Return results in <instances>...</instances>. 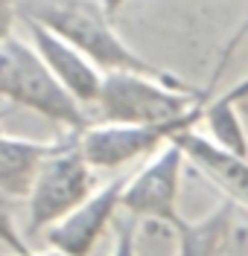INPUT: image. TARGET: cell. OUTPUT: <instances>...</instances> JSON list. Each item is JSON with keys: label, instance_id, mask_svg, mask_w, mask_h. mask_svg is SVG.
<instances>
[{"label": "cell", "instance_id": "1", "mask_svg": "<svg viewBox=\"0 0 248 256\" xmlns=\"http://www.w3.org/2000/svg\"><path fill=\"white\" fill-rule=\"evenodd\" d=\"M18 15L35 18L38 24L59 32L65 41L82 50L102 73L134 70L149 76H172L120 38L114 18L102 9L99 0H18Z\"/></svg>", "mask_w": 248, "mask_h": 256}, {"label": "cell", "instance_id": "2", "mask_svg": "<svg viewBox=\"0 0 248 256\" xmlns=\"http://www.w3.org/2000/svg\"><path fill=\"white\" fill-rule=\"evenodd\" d=\"M0 96L9 105L35 111L65 131L82 134L94 126L91 111L67 94L38 50L15 35L0 41Z\"/></svg>", "mask_w": 248, "mask_h": 256}, {"label": "cell", "instance_id": "16", "mask_svg": "<svg viewBox=\"0 0 248 256\" xmlns=\"http://www.w3.org/2000/svg\"><path fill=\"white\" fill-rule=\"evenodd\" d=\"M24 256H70V254H65V250H56V248H53V250H44V254H35V250H30V254H24Z\"/></svg>", "mask_w": 248, "mask_h": 256}, {"label": "cell", "instance_id": "4", "mask_svg": "<svg viewBox=\"0 0 248 256\" xmlns=\"http://www.w3.org/2000/svg\"><path fill=\"white\" fill-rule=\"evenodd\" d=\"M201 90L178 76H149L134 70H111L102 76L99 96L91 108L94 122L155 126L184 114Z\"/></svg>", "mask_w": 248, "mask_h": 256}, {"label": "cell", "instance_id": "10", "mask_svg": "<svg viewBox=\"0 0 248 256\" xmlns=\"http://www.w3.org/2000/svg\"><path fill=\"white\" fill-rule=\"evenodd\" d=\"M53 148L56 140H27L0 131V190L12 198H27Z\"/></svg>", "mask_w": 248, "mask_h": 256}, {"label": "cell", "instance_id": "15", "mask_svg": "<svg viewBox=\"0 0 248 256\" xmlns=\"http://www.w3.org/2000/svg\"><path fill=\"white\" fill-rule=\"evenodd\" d=\"M99 3H102V9H105L111 18H117V12H120V9H123L129 0H99Z\"/></svg>", "mask_w": 248, "mask_h": 256}, {"label": "cell", "instance_id": "13", "mask_svg": "<svg viewBox=\"0 0 248 256\" xmlns=\"http://www.w3.org/2000/svg\"><path fill=\"white\" fill-rule=\"evenodd\" d=\"M137 222L140 218H134V216H117L114 218V250L111 256H137Z\"/></svg>", "mask_w": 248, "mask_h": 256}, {"label": "cell", "instance_id": "7", "mask_svg": "<svg viewBox=\"0 0 248 256\" xmlns=\"http://www.w3.org/2000/svg\"><path fill=\"white\" fill-rule=\"evenodd\" d=\"M132 175H120L108 180L105 186L91 192L73 212H67L62 222L50 224L44 230V239L50 248L65 250L70 256H91L99 244L108 224H114L117 210H123V192Z\"/></svg>", "mask_w": 248, "mask_h": 256}, {"label": "cell", "instance_id": "5", "mask_svg": "<svg viewBox=\"0 0 248 256\" xmlns=\"http://www.w3.org/2000/svg\"><path fill=\"white\" fill-rule=\"evenodd\" d=\"M94 192V166L88 163L76 131L56 137V148L41 163L35 184L27 195L30 230L44 233L50 224L62 222L67 212L82 204Z\"/></svg>", "mask_w": 248, "mask_h": 256}, {"label": "cell", "instance_id": "11", "mask_svg": "<svg viewBox=\"0 0 248 256\" xmlns=\"http://www.w3.org/2000/svg\"><path fill=\"white\" fill-rule=\"evenodd\" d=\"M233 201H225L216 210H210L201 218H181L175 224V239H178V256H219L228 230H231V216H233Z\"/></svg>", "mask_w": 248, "mask_h": 256}, {"label": "cell", "instance_id": "6", "mask_svg": "<svg viewBox=\"0 0 248 256\" xmlns=\"http://www.w3.org/2000/svg\"><path fill=\"white\" fill-rule=\"evenodd\" d=\"M184 163H187V154L175 140L166 143L161 152H155V158H149L129 178L126 192H123V212H129L134 218L175 227L184 218L178 212Z\"/></svg>", "mask_w": 248, "mask_h": 256}, {"label": "cell", "instance_id": "12", "mask_svg": "<svg viewBox=\"0 0 248 256\" xmlns=\"http://www.w3.org/2000/svg\"><path fill=\"white\" fill-rule=\"evenodd\" d=\"M15 201L12 195H6V192L0 190V244H6L12 254L24 256L30 254L33 248L27 244V239L21 236V230H18V222H15Z\"/></svg>", "mask_w": 248, "mask_h": 256}, {"label": "cell", "instance_id": "3", "mask_svg": "<svg viewBox=\"0 0 248 256\" xmlns=\"http://www.w3.org/2000/svg\"><path fill=\"white\" fill-rule=\"evenodd\" d=\"M242 38L233 35V41L228 44L222 62L216 67V73L207 79V84L201 88L198 99L187 108L184 114H178L175 120H166V122H155V126H123V122H94V126L79 134V146H82V154L88 158V163L94 169H120L126 163H132L137 158H146L152 152H161L166 143H172L175 137H181L187 131H196L198 122H204V114L207 105L213 99L216 90V79L219 73L225 70V58L228 52L236 47V41Z\"/></svg>", "mask_w": 248, "mask_h": 256}, {"label": "cell", "instance_id": "14", "mask_svg": "<svg viewBox=\"0 0 248 256\" xmlns=\"http://www.w3.org/2000/svg\"><path fill=\"white\" fill-rule=\"evenodd\" d=\"M18 18V0H0V41H6L12 35Z\"/></svg>", "mask_w": 248, "mask_h": 256}, {"label": "cell", "instance_id": "9", "mask_svg": "<svg viewBox=\"0 0 248 256\" xmlns=\"http://www.w3.org/2000/svg\"><path fill=\"white\" fill-rule=\"evenodd\" d=\"M175 143L184 148L187 160L201 175L228 195V201L248 210V158H239L228 148L216 146L210 137H201L198 131H187L181 137H175Z\"/></svg>", "mask_w": 248, "mask_h": 256}, {"label": "cell", "instance_id": "8", "mask_svg": "<svg viewBox=\"0 0 248 256\" xmlns=\"http://www.w3.org/2000/svg\"><path fill=\"white\" fill-rule=\"evenodd\" d=\"M24 20V26L33 38V47L38 50V56L47 62V67L53 70V76L67 88V94L73 96L76 102H82L85 108L91 111L94 102L99 96V88H102V70L97 64L85 56L82 50H76L70 41H65L59 32H53L50 26L38 24L35 18L18 15Z\"/></svg>", "mask_w": 248, "mask_h": 256}]
</instances>
